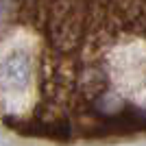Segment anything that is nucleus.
Wrapping results in <instances>:
<instances>
[{"label":"nucleus","mask_w":146,"mask_h":146,"mask_svg":"<svg viewBox=\"0 0 146 146\" xmlns=\"http://www.w3.org/2000/svg\"><path fill=\"white\" fill-rule=\"evenodd\" d=\"M31 81V61L22 50H13L0 59V90L22 92Z\"/></svg>","instance_id":"obj_1"}]
</instances>
